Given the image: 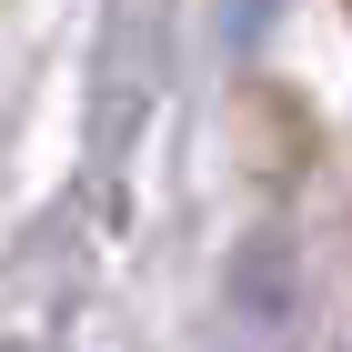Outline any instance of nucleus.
I'll return each mask as SVG.
<instances>
[{
	"mask_svg": "<svg viewBox=\"0 0 352 352\" xmlns=\"http://www.w3.org/2000/svg\"><path fill=\"white\" fill-rule=\"evenodd\" d=\"M342 10H352V0H342Z\"/></svg>",
	"mask_w": 352,
	"mask_h": 352,
	"instance_id": "f257e3e1",
	"label": "nucleus"
}]
</instances>
